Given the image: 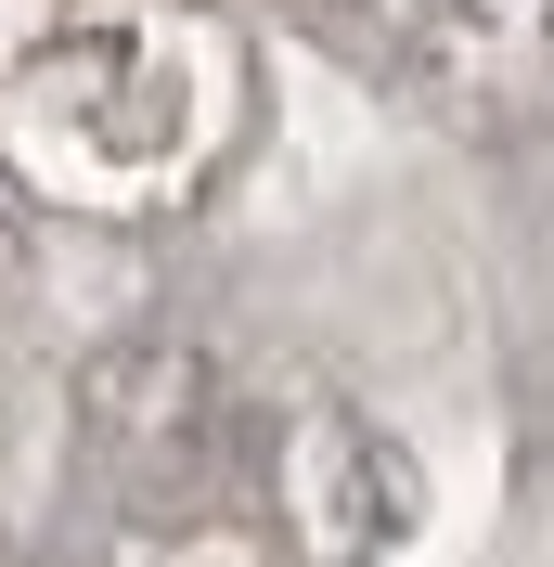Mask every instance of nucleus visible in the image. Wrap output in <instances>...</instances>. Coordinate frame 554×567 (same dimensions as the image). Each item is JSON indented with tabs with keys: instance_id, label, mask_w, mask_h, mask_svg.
<instances>
[]
</instances>
